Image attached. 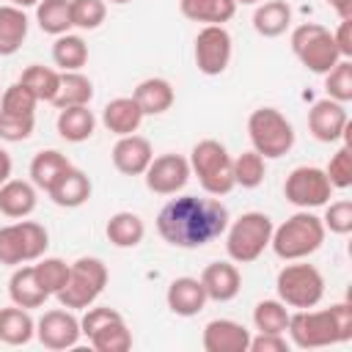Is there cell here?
Instances as JSON below:
<instances>
[{"instance_id":"obj_1","label":"cell","mask_w":352,"mask_h":352,"mask_svg":"<svg viewBox=\"0 0 352 352\" xmlns=\"http://www.w3.org/2000/svg\"><path fill=\"white\" fill-rule=\"evenodd\" d=\"M228 220H231L228 209L217 198L179 195L160 209L157 231L168 245L195 250L223 236L228 228Z\"/></svg>"},{"instance_id":"obj_2","label":"cell","mask_w":352,"mask_h":352,"mask_svg":"<svg viewBox=\"0 0 352 352\" xmlns=\"http://www.w3.org/2000/svg\"><path fill=\"white\" fill-rule=\"evenodd\" d=\"M289 336L300 349H319L330 344H344L352 338V305L336 302L322 311H294L289 314Z\"/></svg>"},{"instance_id":"obj_3","label":"cell","mask_w":352,"mask_h":352,"mask_svg":"<svg viewBox=\"0 0 352 352\" xmlns=\"http://www.w3.org/2000/svg\"><path fill=\"white\" fill-rule=\"evenodd\" d=\"M324 234L327 231H324L322 217H316L308 209H300L289 220H283L278 228H272L270 248L278 258L297 261V258H308L311 253H316L324 242Z\"/></svg>"},{"instance_id":"obj_4","label":"cell","mask_w":352,"mask_h":352,"mask_svg":"<svg viewBox=\"0 0 352 352\" xmlns=\"http://www.w3.org/2000/svg\"><path fill=\"white\" fill-rule=\"evenodd\" d=\"M231 162L234 160H231L228 148L214 138L198 140L190 151V170L198 176L204 192H209L214 198H220V195H226L236 187Z\"/></svg>"},{"instance_id":"obj_5","label":"cell","mask_w":352,"mask_h":352,"mask_svg":"<svg viewBox=\"0 0 352 352\" xmlns=\"http://www.w3.org/2000/svg\"><path fill=\"white\" fill-rule=\"evenodd\" d=\"M272 217L264 212H245L226 228V253L236 264L256 261L272 239Z\"/></svg>"},{"instance_id":"obj_6","label":"cell","mask_w":352,"mask_h":352,"mask_svg":"<svg viewBox=\"0 0 352 352\" xmlns=\"http://www.w3.org/2000/svg\"><path fill=\"white\" fill-rule=\"evenodd\" d=\"M248 138L264 160H278L292 151L294 126L278 107H258L248 118Z\"/></svg>"},{"instance_id":"obj_7","label":"cell","mask_w":352,"mask_h":352,"mask_svg":"<svg viewBox=\"0 0 352 352\" xmlns=\"http://www.w3.org/2000/svg\"><path fill=\"white\" fill-rule=\"evenodd\" d=\"M107 286V267L96 256H82L74 264H69V280L55 294L58 302L69 311H85L96 302V297Z\"/></svg>"},{"instance_id":"obj_8","label":"cell","mask_w":352,"mask_h":352,"mask_svg":"<svg viewBox=\"0 0 352 352\" xmlns=\"http://www.w3.org/2000/svg\"><path fill=\"white\" fill-rule=\"evenodd\" d=\"M292 52L314 74H327L341 60L333 33L319 22H302L292 30Z\"/></svg>"},{"instance_id":"obj_9","label":"cell","mask_w":352,"mask_h":352,"mask_svg":"<svg viewBox=\"0 0 352 352\" xmlns=\"http://www.w3.org/2000/svg\"><path fill=\"white\" fill-rule=\"evenodd\" d=\"M275 289L283 305L302 311L319 305V300L324 297V278L314 264H302V258H297L294 264H286L278 272Z\"/></svg>"},{"instance_id":"obj_10","label":"cell","mask_w":352,"mask_h":352,"mask_svg":"<svg viewBox=\"0 0 352 352\" xmlns=\"http://www.w3.org/2000/svg\"><path fill=\"white\" fill-rule=\"evenodd\" d=\"M47 248H50V234L36 220L22 217L0 228V264L19 267L28 261H36L47 253Z\"/></svg>"},{"instance_id":"obj_11","label":"cell","mask_w":352,"mask_h":352,"mask_svg":"<svg viewBox=\"0 0 352 352\" xmlns=\"http://www.w3.org/2000/svg\"><path fill=\"white\" fill-rule=\"evenodd\" d=\"M80 330L96 352H126L132 346V333L124 316L110 305H88L80 319Z\"/></svg>"},{"instance_id":"obj_12","label":"cell","mask_w":352,"mask_h":352,"mask_svg":"<svg viewBox=\"0 0 352 352\" xmlns=\"http://www.w3.org/2000/svg\"><path fill=\"white\" fill-rule=\"evenodd\" d=\"M333 184L327 173L316 165H300L294 168L283 182V195L297 209H316L330 201Z\"/></svg>"},{"instance_id":"obj_13","label":"cell","mask_w":352,"mask_h":352,"mask_svg":"<svg viewBox=\"0 0 352 352\" xmlns=\"http://www.w3.org/2000/svg\"><path fill=\"white\" fill-rule=\"evenodd\" d=\"M231 63V33L223 25H204L195 36V66L206 77H217Z\"/></svg>"},{"instance_id":"obj_14","label":"cell","mask_w":352,"mask_h":352,"mask_svg":"<svg viewBox=\"0 0 352 352\" xmlns=\"http://www.w3.org/2000/svg\"><path fill=\"white\" fill-rule=\"evenodd\" d=\"M190 160L182 154H160L146 168V187L157 195H176L190 182Z\"/></svg>"},{"instance_id":"obj_15","label":"cell","mask_w":352,"mask_h":352,"mask_svg":"<svg viewBox=\"0 0 352 352\" xmlns=\"http://www.w3.org/2000/svg\"><path fill=\"white\" fill-rule=\"evenodd\" d=\"M80 336H82L80 319L63 305L52 308V311H44L41 319L36 322V338L47 349H72V346H77Z\"/></svg>"},{"instance_id":"obj_16","label":"cell","mask_w":352,"mask_h":352,"mask_svg":"<svg viewBox=\"0 0 352 352\" xmlns=\"http://www.w3.org/2000/svg\"><path fill=\"white\" fill-rule=\"evenodd\" d=\"M349 126V116L346 107L336 99H319L314 102V107L308 110V129L319 143H336L344 138Z\"/></svg>"},{"instance_id":"obj_17","label":"cell","mask_w":352,"mask_h":352,"mask_svg":"<svg viewBox=\"0 0 352 352\" xmlns=\"http://www.w3.org/2000/svg\"><path fill=\"white\" fill-rule=\"evenodd\" d=\"M154 160V148L143 135H121L113 146V165L124 176H143L148 162Z\"/></svg>"},{"instance_id":"obj_18","label":"cell","mask_w":352,"mask_h":352,"mask_svg":"<svg viewBox=\"0 0 352 352\" xmlns=\"http://www.w3.org/2000/svg\"><path fill=\"white\" fill-rule=\"evenodd\" d=\"M201 344L206 352H248L250 330L234 319H212L204 327Z\"/></svg>"},{"instance_id":"obj_19","label":"cell","mask_w":352,"mask_h":352,"mask_svg":"<svg viewBox=\"0 0 352 352\" xmlns=\"http://www.w3.org/2000/svg\"><path fill=\"white\" fill-rule=\"evenodd\" d=\"M201 283H204V292L209 300L214 302H228L239 294L242 289V275L236 270L234 261H212L204 267L201 272Z\"/></svg>"},{"instance_id":"obj_20","label":"cell","mask_w":352,"mask_h":352,"mask_svg":"<svg viewBox=\"0 0 352 352\" xmlns=\"http://www.w3.org/2000/svg\"><path fill=\"white\" fill-rule=\"evenodd\" d=\"M206 292H204V283L201 278H190V275H182V278H173L168 292H165V302L168 308L176 314V316H195L204 311L206 305Z\"/></svg>"},{"instance_id":"obj_21","label":"cell","mask_w":352,"mask_h":352,"mask_svg":"<svg viewBox=\"0 0 352 352\" xmlns=\"http://www.w3.org/2000/svg\"><path fill=\"white\" fill-rule=\"evenodd\" d=\"M140 121H143V110H140V104L135 102V96H116V99H110V102L104 104V110H102V124H104V129L113 132V135H118V138L138 132Z\"/></svg>"},{"instance_id":"obj_22","label":"cell","mask_w":352,"mask_h":352,"mask_svg":"<svg viewBox=\"0 0 352 352\" xmlns=\"http://www.w3.org/2000/svg\"><path fill=\"white\" fill-rule=\"evenodd\" d=\"M38 204L36 195V184L25 182V179H8L0 187V214L11 217V220H22L28 214H33Z\"/></svg>"},{"instance_id":"obj_23","label":"cell","mask_w":352,"mask_h":352,"mask_svg":"<svg viewBox=\"0 0 352 352\" xmlns=\"http://www.w3.org/2000/svg\"><path fill=\"white\" fill-rule=\"evenodd\" d=\"M8 297L14 305L30 311V308H41L50 294L41 289V283L33 272V264H19L8 278Z\"/></svg>"},{"instance_id":"obj_24","label":"cell","mask_w":352,"mask_h":352,"mask_svg":"<svg viewBox=\"0 0 352 352\" xmlns=\"http://www.w3.org/2000/svg\"><path fill=\"white\" fill-rule=\"evenodd\" d=\"M132 96L140 104L143 116H162L165 110L173 107V99H176L173 85L165 77H146V80H140L135 85Z\"/></svg>"},{"instance_id":"obj_25","label":"cell","mask_w":352,"mask_h":352,"mask_svg":"<svg viewBox=\"0 0 352 352\" xmlns=\"http://www.w3.org/2000/svg\"><path fill=\"white\" fill-rule=\"evenodd\" d=\"M52 198V204L63 206V209H77L91 198V179L80 170V168H69L47 192Z\"/></svg>"},{"instance_id":"obj_26","label":"cell","mask_w":352,"mask_h":352,"mask_svg":"<svg viewBox=\"0 0 352 352\" xmlns=\"http://www.w3.org/2000/svg\"><path fill=\"white\" fill-rule=\"evenodd\" d=\"M292 25V6L286 0H267L258 3L253 11V28L264 38H278Z\"/></svg>"},{"instance_id":"obj_27","label":"cell","mask_w":352,"mask_h":352,"mask_svg":"<svg viewBox=\"0 0 352 352\" xmlns=\"http://www.w3.org/2000/svg\"><path fill=\"white\" fill-rule=\"evenodd\" d=\"M36 336V322L28 308L8 305L0 308V341L8 346H22Z\"/></svg>"},{"instance_id":"obj_28","label":"cell","mask_w":352,"mask_h":352,"mask_svg":"<svg viewBox=\"0 0 352 352\" xmlns=\"http://www.w3.org/2000/svg\"><path fill=\"white\" fill-rule=\"evenodd\" d=\"M58 135L69 143H82L94 135L96 129V116L88 110V104H77V107H63L58 113Z\"/></svg>"},{"instance_id":"obj_29","label":"cell","mask_w":352,"mask_h":352,"mask_svg":"<svg viewBox=\"0 0 352 352\" xmlns=\"http://www.w3.org/2000/svg\"><path fill=\"white\" fill-rule=\"evenodd\" d=\"M69 168H72V162L66 160V154H60L58 148H44V151H38V154L30 160V182H33L38 190L50 192V187H52Z\"/></svg>"},{"instance_id":"obj_30","label":"cell","mask_w":352,"mask_h":352,"mask_svg":"<svg viewBox=\"0 0 352 352\" xmlns=\"http://www.w3.org/2000/svg\"><path fill=\"white\" fill-rule=\"evenodd\" d=\"M28 38V16L19 6H0V58L14 55Z\"/></svg>"},{"instance_id":"obj_31","label":"cell","mask_w":352,"mask_h":352,"mask_svg":"<svg viewBox=\"0 0 352 352\" xmlns=\"http://www.w3.org/2000/svg\"><path fill=\"white\" fill-rule=\"evenodd\" d=\"M179 8L190 22L204 25H226L236 14L234 0H179Z\"/></svg>"},{"instance_id":"obj_32","label":"cell","mask_w":352,"mask_h":352,"mask_svg":"<svg viewBox=\"0 0 352 352\" xmlns=\"http://www.w3.org/2000/svg\"><path fill=\"white\" fill-rule=\"evenodd\" d=\"M104 234H107L110 245H116V248H138L146 236V226L135 212H116L107 220Z\"/></svg>"},{"instance_id":"obj_33","label":"cell","mask_w":352,"mask_h":352,"mask_svg":"<svg viewBox=\"0 0 352 352\" xmlns=\"http://www.w3.org/2000/svg\"><path fill=\"white\" fill-rule=\"evenodd\" d=\"M91 99H94V82L82 72H63L60 74V85H58V94L52 99V104L58 110L88 104Z\"/></svg>"},{"instance_id":"obj_34","label":"cell","mask_w":352,"mask_h":352,"mask_svg":"<svg viewBox=\"0 0 352 352\" xmlns=\"http://www.w3.org/2000/svg\"><path fill=\"white\" fill-rule=\"evenodd\" d=\"M52 60H55V66H60L63 72H80V69L88 63V44L82 41V36H74V33L55 36Z\"/></svg>"},{"instance_id":"obj_35","label":"cell","mask_w":352,"mask_h":352,"mask_svg":"<svg viewBox=\"0 0 352 352\" xmlns=\"http://www.w3.org/2000/svg\"><path fill=\"white\" fill-rule=\"evenodd\" d=\"M36 22L50 36H63L72 28V0H38Z\"/></svg>"},{"instance_id":"obj_36","label":"cell","mask_w":352,"mask_h":352,"mask_svg":"<svg viewBox=\"0 0 352 352\" xmlns=\"http://www.w3.org/2000/svg\"><path fill=\"white\" fill-rule=\"evenodd\" d=\"M19 82H22L38 102H52L55 94H58V85H60V74H58L55 69H50V66L30 63V66L22 72Z\"/></svg>"},{"instance_id":"obj_37","label":"cell","mask_w":352,"mask_h":352,"mask_svg":"<svg viewBox=\"0 0 352 352\" xmlns=\"http://www.w3.org/2000/svg\"><path fill=\"white\" fill-rule=\"evenodd\" d=\"M253 324L258 333H286L289 308L280 300H261L253 308Z\"/></svg>"},{"instance_id":"obj_38","label":"cell","mask_w":352,"mask_h":352,"mask_svg":"<svg viewBox=\"0 0 352 352\" xmlns=\"http://www.w3.org/2000/svg\"><path fill=\"white\" fill-rule=\"evenodd\" d=\"M231 168H234V182L245 190H256L267 176V165H264V157L258 151H242L231 162Z\"/></svg>"},{"instance_id":"obj_39","label":"cell","mask_w":352,"mask_h":352,"mask_svg":"<svg viewBox=\"0 0 352 352\" xmlns=\"http://www.w3.org/2000/svg\"><path fill=\"white\" fill-rule=\"evenodd\" d=\"M33 272H36L41 289H44L50 297H55V294L66 286V280H69V264H66L63 258H36Z\"/></svg>"},{"instance_id":"obj_40","label":"cell","mask_w":352,"mask_h":352,"mask_svg":"<svg viewBox=\"0 0 352 352\" xmlns=\"http://www.w3.org/2000/svg\"><path fill=\"white\" fill-rule=\"evenodd\" d=\"M324 91H327V99H336L341 104L352 99V60L349 58H341L324 74Z\"/></svg>"},{"instance_id":"obj_41","label":"cell","mask_w":352,"mask_h":352,"mask_svg":"<svg viewBox=\"0 0 352 352\" xmlns=\"http://www.w3.org/2000/svg\"><path fill=\"white\" fill-rule=\"evenodd\" d=\"M36 104H38V99L19 80L0 94V110L11 113V116H36Z\"/></svg>"},{"instance_id":"obj_42","label":"cell","mask_w":352,"mask_h":352,"mask_svg":"<svg viewBox=\"0 0 352 352\" xmlns=\"http://www.w3.org/2000/svg\"><path fill=\"white\" fill-rule=\"evenodd\" d=\"M107 16L104 0H72V28L96 30Z\"/></svg>"},{"instance_id":"obj_43","label":"cell","mask_w":352,"mask_h":352,"mask_svg":"<svg viewBox=\"0 0 352 352\" xmlns=\"http://www.w3.org/2000/svg\"><path fill=\"white\" fill-rule=\"evenodd\" d=\"M324 173H327V179H330L333 187L346 190V187L352 184V146L344 143V146L330 157Z\"/></svg>"},{"instance_id":"obj_44","label":"cell","mask_w":352,"mask_h":352,"mask_svg":"<svg viewBox=\"0 0 352 352\" xmlns=\"http://www.w3.org/2000/svg\"><path fill=\"white\" fill-rule=\"evenodd\" d=\"M36 116H11L0 110V140L6 143H22L33 135Z\"/></svg>"},{"instance_id":"obj_45","label":"cell","mask_w":352,"mask_h":352,"mask_svg":"<svg viewBox=\"0 0 352 352\" xmlns=\"http://www.w3.org/2000/svg\"><path fill=\"white\" fill-rule=\"evenodd\" d=\"M324 231H333V234H349L352 231V201L349 198H341V201H333L327 209H324Z\"/></svg>"},{"instance_id":"obj_46","label":"cell","mask_w":352,"mask_h":352,"mask_svg":"<svg viewBox=\"0 0 352 352\" xmlns=\"http://www.w3.org/2000/svg\"><path fill=\"white\" fill-rule=\"evenodd\" d=\"M248 352H289V341L283 333H258L250 336Z\"/></svg>"},{"instance_id":"obj_47","label":"cell","mask_w":352,"mask_h":352,"mask_svg":"<svg viewBox=\"0 0 352 352\" xmlns=\"http://www.w3.org/2000/svg\"><path fill=\"white\" fill-rule=\"evenodd\" d=\"M349 25H352V19H341L338 30L333 33V41H336L341 58H352V33H349Z\"/></svg>"},{"instance_id":"obj_48","label":"cell","mask_w":352,"mask_h":352,"mask_svg":"<svg viewBox=\"0 0 352 352\" xmlns=\"http://www.w3.org/2000/svg\"><path fill=\"white\" fill-rule=\"evenodd\" d=\"M336 14L338 19H352V0H324Z\"/></svg>"},{"instance_id":"obj_49","label":"cell","mask_w":352,"mask_h":352,"mask_svg":"<svg viewBox=\"0 0 352 352\" xmlns=\"http://www.w3.org/2000/svg\"><path fill=\"white\" fill-rule=\"evenodd\" d=\"M11 179V154L6 148H0V187Z\"/></svg>"},{"instance_id":"obj_50","label":"cell","mask_w":352,"mask_h":352,"mask_svg":"<svg viewBox=\"0 0 352 352\" xmlns=\"http://www.w3.org/2000/svg\"><path fill=\"white\" fill-rule=\"evenodd\" d=\"M11 6H19V8H28V6H38V0H11Z\"/></svg>"},{"instance_id":"obj_51","label":"cell","mask_w":352,"mask_h":352,"mask_svg":"<svg viewBox=\"0 0 352 352\" xmlns=\"http://www.w3.org/2000/svg\"><path fill=\"white\" fill-rule=\"evenodd\" d=\"M234 3H236V6H239V3H242V6H256V3H264V0H234Z\"/></svg>"},{"instance_id":"obj_52","label":"cell","mask_w":352,"mask_h":352,"mask_svg":"<svg viewBox=\"0 0 352 352\" xmlns=\"http://www.w3.org/2000/svg\"><path fill=\"white\" fill-rule=\"evenodd\" d=\"M110 3H116V6H124V3H132V0H110Z\"/></svg>"}]
</instances>
